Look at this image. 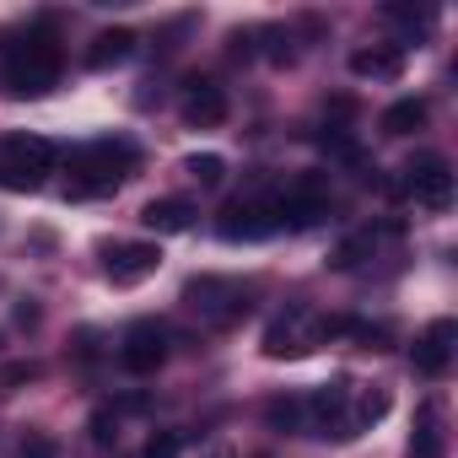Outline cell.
<instances>
[{"label": "cell", "instance_id": "3", "mask_svg": "<svg viewBox=\"0 0 458 458\" xmlns=\"http://www.w3.org/2000/svg\"><path fill=\"white\" fill-rule=\"evenodd\" d=\"M183 308L199 313V324H210V329H233L238 318H249L254 286L233 281V276H194V281H183Z\"/></svg>", "mask_w": 458, "mask_h": 458}, {"label": "cell", "instance_id": "17", "mask_svg": "<svg viewBox=\"0 0 458 458\" xmlns=\"http://www.w3.org/2000/svg\"><path fill=\"white\" fill-rule=\"evenodd\" d=\"M135 44H140V38H135L130 28H108V33H98V38H92V49H87V65H92V71L124 65V60L135 55Z\"/></svg>", "mask_w": 458, "mask_h": 458}, {"label": "cell", "instance_id": "22", "mask_svg": "<svg viewBox=\"0 0 458 458\" xmlns=\"http://www.w3.org/2000/svg\"><path fill=\"white\" fill-rule=\"evenodd\" d=\"M318 146H324V157H335V162H345V167H361V162H367V151H361L345 130H324Z\"/></svg>", "mask_w": 458, "mask_h": 458}, {"label": "cell", "instance_id": "8", "mask_svg": "<svg viewBox=\"0 0 458 458\" xmlns=\"http://www.w3.org/2000/svg\"><path fill=\"white\" fill-rule=\"evenodd\" d=\"M216 233L226 243H265L281 233V205L270 194H249V199H233L221 216H216Z\"/></svg>", "mask_w": 458, "mask_h": 458}, {"label": "cell", "instance_id": "15", "mask_svg": "<svg viewBox=\"0 0 458 458\" xmlns=\"http://www.w3.org/2000/svg\"><path fill=\"white\" fill-rule=\"evenodd\" d=\"M351 76H361V81H399V76H404V49H399V44L356 49V55H351Z\"/></svg>", "mask_w": 458, "mask_h": 458}, {"label": "cell", "instance_id": "20", "mask_svg": "<svg viewBox=\"0 0 458 458\" xmlns=\"http://www.w3.org/2000/svg\"><path fill=\"white\" fill-rule=\"evenodd\" d=\"M265 420H270V431H286V437L308 431V404H302V394H276V399L265 404Z\"/></svg>", "mask_w": 458, "mask_h": 458}, {"label": "cell", "instance_id": "24", "mask_svg": "<svg viewBox=\"0 0 458 458\" xmlns=\"http://www.w3.org/2000/svg\"><path fill=\"white\" fill-rule=\"evenodd\" d=\"M383 22L404 28V33H410L404 44H415V33H426V28H431V12H415V6H383Z\"/></svg>", "mask_w": 458, "mask_h": 458}, {"label": "cell", "instance_id": "6", "mask_svg": "<svg viewBox=\"0 0 458 458\" xmlns=\"http://www.w3.org/2000/svg\"><path fill=\"white\" fill-rule=\"evenodd\" d=\"M399 194H410L420 210H447L453 205V162L442 151H420L399 167Z\"/></svg>", "mask_w": 458, "mask_h": 458}, {"label": "cell", "instance_id": "1", "mask_svg": "<svg viewBox=\"0 0 458 458\" xmlns=\"http://www.w3.org/2000/svg\"><path fill=\"white\" fill-rule=\"evenodd\" d=\"M135 162H140V151L130 146V140H114V135H103V140H87V146H76L71 157H65V199H103V194H114L130 173H135Z\"/></svg>", "mask_w": 458, "mask_h": 458}, {"label": "cell", "instance_id": "23", "mask_svg": "<svg viewBox=\"0 0 458 458\" xmlns=\"http://www.w3.org/2000/svg\"><path fill=\"white\" fill-rule=\"evenodd\" d=\"M183 173H189V178H194L199 189H216V183L226 178V162H221L216 151H194V157L183 162Z\"/></svg>", "mask_w": 458, "mask_h": 458}, {"label": "cell", "instance_id": "9", "mask_svg": "<svg viewBox=\"0 0 458 458\" xmlns=\"http://www.w3.org/2000/svg\"><path fill=\"white\" fill-rule=\"evenodd\" d=\"M167 345H173L167 324H157V318H135V324L119 335V367H124L130 377H151V372L167 361Z\"/></svg>", "mask_w": 458, "mask_h": 458}, {"label": "cell", "instance_id": "16", "mask_svg": "<svg viewBox=\"0 0 458 458\" xmlns=\"http://www.w3.org/2000/svg\"><path fill=\"white\" fill-rule=\"evenodd\" d=\"M140 221L151 226L157 238H173V233H189V226H194V205L189 199H151L140 210Z\"/></svg>", "mask_w": 458, "mask_h": 458}, {"label": "cell", "instance_id": "11", "mask_svg": "<svg viewBox=\"0 0 458 458\" xmlns=\"http://www.w3.org/2000/svg\"><path fill=\"white\" fill-rule=\"evenodd\" d=\"M157 265H162L157 243H108L103 249V276L114 286H140V281L157 276Z\"/></svg>", "mask_w": 458, "mask_h": 458}, {"label": "cell", "instance_id": "13", "mask_svg": "<svg viewBox=\"0 0 458 458\" xmlns=\"http://www.w3.org/2000/svg\"><path fill=\"white\" fill-rule=\"evenodd\" d=\"M453 340H458V324H453V318H431V324L415 335V345H410V367H415L420 377H442V372L453 367Z\"/></svg>", "mask_w": 458, "mask_h": 458}, {"label": "cell", "instance_id": "19", "mask_svg": "<svg viewBox=\"0 0 458 458\" xmlns=\"http://www.w3.org/2000/svg\"><path fill=\"white\" fill-rule=\"evenodd\" d=\"M442 420H437V404L426 399L415 410V431H410V458H442Z\"/></svg>", "mask_w": 458, "mask_h": 458}, {"label": "cell", "instance_id": "5", "mask_svg": "<svg viewBox=\"0 0 458 458\" xmlns=\"http://www.w3.org/2000/svg\"><path fill=\"white\" fill-rule=\"evenodd\" d=\"M318 345H324V313L308 308V302H292V308L276 313L270 329H265V356H270V361H297V356H308V351H318Z\"/></svg>", "mask_w": 458, "mask_h": 458}, {"label": "cell", "instance_id": "25", "mask_svg": "<svg viewBox=\"0 0 458 458\" xmlns=\"http://www.w3.org/2000/svg\"><path fill=\"white\" fill-rule=\"evenodd\" d=\"M87 431H92V442H98V447H114V442H119V415H114V410H98Z\"/></svg>", "mask_w": 458, "mask_h": 458}, {"label": "cell", "instance_id": "27", "mask_svg": "<svg viewBox=\"0 0 458 458\" xmlns=\"http://www.w3.org/2000/svg\"><path fill=\"white\" fill-rule=\"evenodd\" d=\"M17 458H60V447H55V437H28L17 447Z\"/></svg>", "mask_w": 458, "mask_h": 458}, {"label": "cell", "instance_id": "12", "mask_svg": "<svg viewBox=\"0 0 458 458\" xmlns=\"http://www.w3.org/2000/svg\"><path fill=\"white\" fill-rule=\"evenodd\" d=\"M276 205H281V226L308 233V226H318L329 216V189H324V178H302L286 194H276Z\"/></svg>", "mask_w": 458, "mask_h": 458}, {"label": "cell", "instance_id": "26", "mask_svg": "<svg viewBox=\"0 0 458 458\" xmlns=\"http://www.w3.org/2000/svg\"><path fill=\"white\" fill-rule=\"evenodd\" d=\"M140 458H178V437H173V431H157V437L140 447Z\"/></svg>", "mask_w": 458, "mask_h": 458}, {"label": "cell", "instance_id": "14", "mask_svg": "<svg viewBox=\"0 0 458 458\" xmlns=\"http://www.w3.org/2000/svg\"><path fill=\"white\" fill-rule=\"evenodd\" d=\"M394 238H399V226H394V221H388V226H361V233H351V238L329 254V265H335V270H356L361 259H377V249L394 243Z\"/></svg>", "mask_w": 458, "mask_h": 458}, {"label": "cell", "instance_id": "18", "mask_svg": "<svg viewBox=\"0 0 458 458\" xmlns=\"http://www.w3.org/2000/svg\"><path fill=\"white\" fill-rule=\"evenodd\" d=\"M383 415H388V388H377V383H356V399H351V437L372 431Z\"/></svg>", "mask_w": 458, "mask_h": 458}, {"label": "cell", "instance_id": "7", "mask_svg": "<svg viewBox=\"0 0 458 458\" xmlns=\"http://www.w3.org/2000/svg\"><path fill=\"white\" fill-rule=\"evenodd\" d=\"M351 399H356V377H329L318 383L313 394H302L308 404V431L313 437H335V442H351Z\"/></svg>", "mask_w": 458, "mask_h": 458}, {"label": "cell", "instance_id": "10", "mask_svg": "<svg viewBox=\"0 0 458 458\" xmlns=\"http://www.w3.org/2000/svg\"><path fill=\"white\" fill-rule=\"evenodd\" d=\"M178 114H183V124H194V130H216V124H226L233 103H226V87H221V81L189 76V81H183V98H178Z\"/></svg>", "mask_w": 458, "mask_h": 458}, {"label": "cell", "instance_id": "4", "mask_svg": "<svg viewBox=\"0 0 458 458\" xmlns=\"http://www.w3.org/2000/svg\"><path fill=\"white\" fill-rule=\"evenodd\" d=\"M60 162V146L44 140V135H6L0 140V189H12V194H28L38 189Z\"/></svg>", "mask_w": 458, "mask_h": 458}, {"label": "cell", "instance_id": "2", "mask_svg": "<svg viewBox=\"0 0 458 458\" xmlns=\"http://www.w3.org/2000/svg\"><path fill=\"white\" fill-rule=\"evenodd\" d=\"M60 71H65V49H60V38L49 28H28L6 49V65H0L12 98H44V92H55L60 87Z\"/></svg>", "mask_w": 458, "mask_h": 458}, {"label": "cell", "instance_id": "21", "mask_svg": "<svg viewBox=\"0 0 458 458\" xmlns=\"http://www.w3.org/2000/svg\"><path fill=\"white\" fill-rule=\"evenodd\" d=\"M383 135H415L420 124H426V103L420 98H399L394 108H383Z\"/></svg>", "mask_w": 458, "mask_h": 458}]
</instances>
